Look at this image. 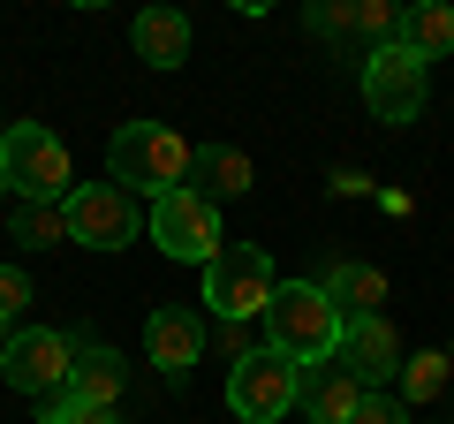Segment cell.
Returning <instances> with one entry per match:
<instances>
[{
    "label": "cell",
    "mask_w": 454,
    "mask_h": 424,
    "mask_svg": "<svg viewBox=\"0 0 454 424\" xmlns=\"http://www.w3.org/2000/svg\"><path fill=\"white\" fill-rule=\"evenodd\" d=\"M265 349L288 357L295 372L340 357V310L325 303L318 280H288V288H273V303H265Z\"/></svg>",
    "instance_id": "6da1fadb"
},
{
    "label": "cell",
    "mask_w": 454,
    "mask_h": 424,
    "mask_svg": "<svg viewBox=\"0 0 454 424\" xmlns=\"http://www.w3.org/2000/svg\"><path fill=\"white\" fill-rule=\"evenodd\" d=\"M190 160H197V152L182 145L167 122H121L114 145H106V167H114V182H121L129 197H167V190H182Z\"/></svg>",
    "instance_id": "7a4b0ae2"
},
{
    "label": "cell",
    "mask_w": 454,
    "mask_h": 424,
    "mask_svg": "<svg viewBox=\"0 0 454 424\" xmlns=\"http://www.w3.org/2000/svg\"><path fill=\"white\" fill-rule=\"evenodd\" d=\"M0 182L16 190V205H61V197L76 190L68 145L46 122H8V137H0Z\"/></svg>",
    "instance_id": "3957f363"
},
{
    "label": "cell",
    "mask_w": 454,
    "mask_h": 424,
    "mask_svg": "<svg viewBox=\"0 0 454 424\" xmlns=\"http://www.w3.org/2000/svg\"><path fill=\"white\" fill-rule=\"evenodd\" d=\"M273 258H265L258 243H220L205 258V303L220 310V326H243V318H265V303H273Z\"/></svg>",
    "instance_id": "277c9868"
},
{
    "label": "cell",
    "mask_w": 454,
    "mask_h": 424,
    "mask_svg": "<svg viewBox=\"0 0 454 424\" xmlns=\"http://www.w3.org/2000/svg\"><path fill=\"white\" fill-rule=\"evenodd\" d=\"M0 379L16 394H31V402L68 394V379H76V334H53V326L8 334V342H0Z\"/></svg>",
    "instance_id": "5b68a950"
},
{
    "label": "cell",
    "mask_w": 454,
    "mask_h": 424,
    "mask_svg": "<svg viewBox=\"0 0 454 424\" xmlns=\"http://www.w3.org/2000/svg\"><path fill=\"white\" fill-rule=\"evenodd\" d=\"M61 212H68V243H91V250H121L145 228V212H137V197L121 182H76L61 197Z\"/></svg>",
    "instance_id": "8992f818"
},
{
    "label": "cell",
    "mask_w": 454,
    "mask_h": 424,
    "mask_svg": "<svg viewBox=\"0 0 454 424\" xmlns=\"http://www.w3.org/2000/svg\"><path fill=\"white\" fill-rule=\"evenodd\" d=\"M152 243L167 250V258H182V265H205L212 250H220V205H212L205 190H167V197H152Z\"/></svg>",
    "instance_id": "52a82bcc"
},
{
    "label": "cell",
    "mask_w": 454,
    "mask_h": 424,
    "mask_svg": "<svg viewBox=\"0 0 454 424\" xmlns=\"http://www.w3.org/2000/svg\"><path fill=\"white\" fill-rule=\"evenodd\" d=\"M364 106H372V122H387V130H409V122L424 114V61L402 53V46L364 53Z\"/></svg>",
    "instance_id": "ba28073f"
},
{
    "label": "cell",
    "mask_w": 454,
    "mask_h": 424,
    "mask_svg": "<svg viewBox=\"0 0 454 424\" xmlns=\"http://www.w3.org/2000/svg\"><path fill=\"white\" fill-rule=\"evenodd\" d=\"M227 409L243 424H280L295 409V364L273 349H250L235 372H227Z\"/></svg>",
    "instance_id": "9c48e42d"
},
{
    "label": "cell",
    "mask_w": 454,
    "mask_h": 424,
    "mask_svg": "<svg viewBox=\"0 0 454 424\" xmlns=\"http://www.w3.org/2000/svg\"><path fill=\"white\" fill-rule=\"evenodd\" d=\"M356 402H364V379L348 372L340 357L295 372V409H303L310 424H348V417H356Z\"/></svg>",
    "instance_id": "30bf717a"
},
{
    "label": "cell",
    "mask_w": 454,
    "mask_h": 424,
    "mask_svg": "<svg viewBox=\"0 0 454 424\" xmlns=\"http://www.w3.org/2000/svg\"><path fill=\"white\" fill-rule=\"evenodd\" d=\"M340 364L364 379V394L387 387V379H402V334L387 318H348L340 326Z\"/></svg>",
    "instance_id": "8fae6325"
},
{
    "label": "cell",
    "mask_w": 454,
    "mask_h": 424,
    "mask_svg": "<svg viewBox=\"0 0 454 424\" xmlns=\"http://www.w3.org/2000/svg\"><path fill=\"white\" fill-rule=\"evenodd\" d=\"M145 349H152V364H160V379H190V364L205 357V334H197L190 310H152Z\"/></svg>",
    "instance_id": "7c38bea8"
},
{
    "label": "cell",
    "mask_w": 454,
    "mask_h": 424,
    "mask_svg": "<svg viewBox=\"0 0 454 424\" xmlns=\"http://www.w3.org/2000/svg\"><path fill=\"white\" fill-rule=\"evenodd\" d=\"M318 288H325V303L340 310V326H348V318H379V303H387V273L364 265V258H340Z\"/></svg>",
    "instance_id": "4fadbf2b"
},
{
    "label": "cell",
    "mask_w": 454,
    "mask_h": 424,
    "mask_svg": "<svg viewBox=\"0 0 454 424\" xmlns=\"http://www.w3.org/2000/svg\"><path fill=\"white\" fill-rule=\"evenodd\" d=\"M129 46H137V61H152V68H182L190 61V16H182V8H145V16L129 23Z\"/></svg>",
    "instance_id": "5bb4252c"
},
{
    "label": "cell",
    "mask_w": 454,
    "mask_h": 424,
    "mask_svg": "<svg viewBox=\"0 0 454 424\" xmlns=\"http://www.w3.org/2000/svg\"><path fill=\"white\" fill-rule=\"evenodd\" d=\"M394 46L417 53V61H447L454 53V8L447 0H417V8L402 16V31H394Z\"/></svg>",
    "instance_id": "9a60e30c"
},
{
    "label": "cell",
    "mask_w": 454,
    "mask_h": 424,
    "mask_svg": "<svg viewBox=\"0 0 454 424\" xmlns=\"http://www.w3.org/2000/svg\"><path fill=\"white\" fill-rule=\"evenodd\" d=\"M68 394H76L83 409H114V394H121V357H114L106 342H76V379H68Z\"/></svg>",
    "instance_id": "2e32d148"
},
{
    "label": "cell",
    "mask_w": 454,
    "mask_h": 424,
    "mask_svg": "<svg viewBox=\"0 0 454 424\" xmlns=\"http://www.w3.org/2000/svg\"><path fill=\"white\" fill-rule=\"evenodd\" d=\"M447 379H454V357H447V349L409 357V364H402V409H409V402H439V394H447Z\"/></svg>",
    "instance_id": "e0dca14e"
},
{
    "label": "cell",
    "mask_w": 454,
    "mask_h": 424,
    "mask_svg": "<svg viewBox=\"0 0 454 424\" xmlns=\"http://www.w3.org/2000/svg\"><path fill=\"white\" fill-rule=\"evenodd\" d=\"M8 228H16V243L46 250V243H68V212L61 205H16V212H8Z\"/></svg>",
    "instance_id": "ac0fdd59"
},
{
    "label": "cell",
    "mask_w": 454,
    "mask_h": 424,
    "mask_svg": "<svg viewBox=\"0 0 454 424\" xmlns=\"http://www.w3.org/2000/svg\"><path fill=\"white\" fill-rule=\"evenodd\" d=\"M190 167H205V175H212V190H227V197H235V190H250V160H243V152H227V145L197 152ZM212 190H205V197H212Z\"/></svg>",
    "instance_id": "d6986e66"
},
{
    "label": "cell",
    "mask_w": 454,
    "mask_h": 424,
    "mask_svg": "<svg viewBox=\"0 0 454 424\" xmlns=\"http://www.w3.org/2000/svg\"><path fill=\"white\" fill-rule=\"evenodd\" d=\"M356 31L372 38V53L394 46V31H402V8H394V0H356Z\"/></svg>",
    "instance_id": "ffe728a7"
},
{
    "label": "cell",
    "mask_w": 454,
    "mask_h": 424,
    "mask_svg": "<svg viewBox=\"0 0 454 424\" xmlns=\"http://www.w3.org/2000/svg\"><path fill=\"white\" fill-rule=\"evenodd\" d=\"M38 409H46L38 424H114V409H83L76 394H53V402H38Z\"/></svg>",
    "instance_id": "44dd1931"
},
{
    "label": "cell",
    "mask_w": 454,
    "mask_h": 424,
    "mask_svg": "<svg viewBox=\"0 0 454 424\" xmlns=\"http://www.w3.org/2000/svg\"><path fill=\"white\" fill-rule=\"evenodd\" d=\"M23 303H31V280H23V265H0V326H16Z\"/></svg>",
    "instance_id": "7402d4cb"
},
{
    "label": "cell",
    "mask_w": 454,
    "mask_h": 424,
    "mask_svg": "<svg viewBox=\"0 0 454 424\" xmlns=\"http://www.w3.org/2000/svg\"><path fill=\"white\" fill-rule=\"evenodd\" d=\"M348 424H409V409L394 402V394H364V402H356V417H348Z\"/></svg>",
    "instance_id": "603a6c76"
},
{
    "label": "cell",
    "mask_w": 454,
    "mask_h": 424,
    "mask_svg": "<svg viewBox=\"0 0 454 424\" xmlns=\"http://www.w3.org/2000/svg\"><path fill=\"white\" fill-rule=\"evenodd\" d=\"M0 197H8V182H0Z\"/></svg>",
    "instance_id": "cb8c5ba5"
},
{
    "label": "cell",
    "mask_w": 454,
    "mask_h": 424,
    "mask_svg": "<svg viewBox=\"0 0 454 424\" xmlns=\"http://www.w3.org/2000/svg\"><path fill=\"white\" fill-rule=\"evenodd\" d=\"M0 137H8V122H0Z\"/></svg>",
    "instance_id": "d4e9b609"
},
{
    "label": "cell",
    "mask_w": 454,
    "mask_h": 424,
    "mask_svg": "<svg viewBox=\"0 0 454 424\" xmlns=\"http://www.w3.org/2000/svg\"><path fill=\"white\" fill-rule=\"evenodd\" d=\"M447 357H454V349H447Z\"/></svg>",
    "instance_id": "484cf974"
}]
</instances>
